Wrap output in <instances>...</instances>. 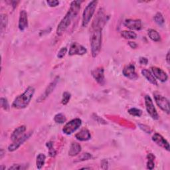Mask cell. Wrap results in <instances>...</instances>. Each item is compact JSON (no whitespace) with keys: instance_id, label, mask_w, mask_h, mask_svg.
<instances>
[{"instance_id":"cell-1","label":"cell","mask_w":170,"mask_h":170,"mask_svg":"<svg viewBox=\"0 0 170 170\" xmlns=\"http://www.w3.org/2000/svg\"><path fill=\"white\" fill-rule=\"evenodd\" d=\"M82 2L81 1H73L71 3L70 8L65 17L61 21L57 29V34L58 35H61L65 32L67 28L71 25L73 19L76 18L78 15L80 9H81V5Z\"/></svg>"},{"instance_id":"cell-2","label":"cell","mask_w":170,"mask_h":170,"mask_svg":"<svg viewBox=\"0 0 170 170\" xmlns=\"http://www.w3.org/2000/svg\"><path fill=\"white\" fill-rule=\"evenodd\" d=\"M102 29L100 28H92V32L90 37V44L93 57L98 55L102 47Z\"/></svg>"},{"instance_id":"cell-3","label":"cell","mask_w":170,"mask_h":170,"mask_svg":"<svg viewBox=\"0 0 170 170\" xmlns=\"http://www.w3.org/2000/svg\"><path fill=\"white\" fill-rule=\"evenodd\" d=\"M35 93V88L29 87L25 91L14 100L12 104L13 108L16 109H23L29 105Z\"/></svg>"},{"instance_id":"cell-4","label":"cell","mask_w":170,"mask_h":170,"mask_svg":"<svg viewBox=\"0 0 170 170\" xmlns=\"http://www.w3.org/2000/svg\"><path fill=\"white\" fill-rule=\"evenodd\" d=\"M98 4V1H92L90 2L87 6L85 8L82 14V25L83 28L87 27L91 20L92 16L95 12L97 5Z\"/></svg>"},{"instance_id":"cell-5","label":"cell","mask_w":170,"mask_h":170,"mask_svg":"<svg viewBox=\"0 0 170 170\" xmlns=\"http://www.w3.org/2000/svg\"><path fill=\"white\" fill-rule=\"evenodd\" d=\"M82 124V120L79 118H75L68 122L62 128V132L66 135H71L78 130Z\"/></svg>"},{"instance_id":"cell-6","label":"cell","mask_w":170,"mask_h":170,"mask_svg":"<svg viewBox=\"0 0 170 170\" xmlns=\"http://www.w3.org/2000/svg\"><path fill=\"white\" fill-rule=\"evenodd\" d=\"M154 99H155L157 105L163 111L166 112L167 114H169V100L163 97L161 94H159L157 93H154Z\"/></svg>"},{"instance_id":"cell-7","label":"cell","mask_w":170,"mask_h":170,"mask_svg":"<svg viewBox=\"0 0 170 170\" xmlns=\"http://www.w3.org/2000/svg\"><path fill=\"white\" fill-rule=\"evenodd\" d=\"M145 104L148 113L152 117V118L153 120H158L159 118V115L150 96L146 95L145 97Z\"/></svg>"},{"instance_id":"cell-8","label":"cell","mask_w":170,"mask_h":170,"mask_svg":"<svg viewBox=\"0 0 170 170\" xmlns=\"http://www.w3.org/2000/svg\"><path fill=\"white\" fill-rule=\"evenodd\" d=\"M87 50L86 48L78 42H73L71 45L70 49L68 51V55L70 56L73 55H83L86 54Z\"/></svg>"},{"instance_id":"cell-9","label":"cell","mask_w":170,"mask_h":170,"mask_svg":"<svg viewBox=\"0 0 170 170\" xmlns=\"http://www.w3.org/2000/svg\"><path fill=\"white\" fill-rule=\"evenodd\" d=\"M58 79H59V78H58V77H56L54 81L51 82L49 85H48V87L45 89L43 94H42L41 96H40L38 99H37V102H42V101H44L48 97H49V96L53 92V90H55L57 84L58 83Z\"/></svg>"},{"instance_id":"cell-10","label":"cell","mask_w":170,"mask_h":170,"mask_svg":"<svg viewBox=\"0 0 170 170\" xmlns=\"http://www.w3.org/2000/svg\"><path fill=\"white\" fill-rule=\"evenodd\" d=\"M33 134V132H30L28 134H25L24 135H23L22 136H21L20 138H19L17 140H15V142H13V143L12 144H11L10 146H9L8 147V150L9 152H14L16 150H18V149L23 144V143L27 140H28L29 138L31 137V136Z\"/></svg>"},{"instance_id":"cell-11","label":"cell","mask_w":170,"mask_h":170,"mask_svg":"<svg viewBox=\"0 0 170 170\" xmlns=\"http://www.w3.org/2000/svg\"><path fill=\"white\" fill-rule=\"evenodd\" d=\"M104 70L103 67H98L94 69L92 71V76L99 84L103 85L105 84V77H104Z\"/></svg>"},{"instance_id":"cell-12","label":"cell","mask_w":170,"mask_h":170,"mask_svg":"<svg viewBox=\"0 0 170 170\" xmlns=\"http://www.w3.org/2000/svg\"><path fill=\"white\" fill-rule=\"evenodd\" d=\"M124 76L132 80H135L138 78V74L136 72V68L134 65L133 64H129L124 67L123 71H122Z\"/></svg>"},{"instance_id":"cell-13","label":"cell","mask_w":170,"mask_h":170,"mask_svg":"<svg viewBox=\"0 0 170 170\" xmlns=\"http://www.w3.org/2000/svg\"><path fill=\"white\" fill-rule=\"evenodd\" d=\"M152 140L158 146L166 149L168 151H169V144L168 142L161 134H158V133H155L152 136Z\"/></svg>"},{"instance_id":"cell-14","label":"cell","mask_w":170,"mask_h":170,"mask_svg":"<svg viewBox=\"0 0 170 170\" xmlns=\"http://www.w3.org/2000/svg\"><path fill=\"white\" fill-rule=\"evenodd\" d=\"M151 69L153 72V75L155 77V78L158 79L159 81L165 82L168 81V74H166V72H165V71H163L162 68H158L157 67H152Z\"/></svg>"},{"instance_id":"cell-15","label":"cell","mask_w":170,"mask_h":170,"mask_svg":"<svg viewBox=\"0 0 170 170\" xmlns=\"http://www.w3.org/2000/svg\"><path fill=\"white\" fill-rule=\"evenodd\" d=\"M124 25L127 28L132 30H140L142 29V21L140 19H131L125 20Z\"/></svg>"},{"instance_id":"cell-16","label":"cell","mask_w":170,"mask_h":170,"mask_svg":"<svg viewBox=\"0 0 170 170\" xmlns=\"http://www.w3.org/2000/svg\"><path fill=\"white\" fill-rule=\"evenodd\" d=\"M28 27V13L25 10H21L19 13V29L20 31H24Z\"/></svg>"},{"instance_id":"cell-17","label":"cell","mask_w":170,"mask_h":170,"mask_svg":"<svg viewBox=\"0 0 170 170\" xmlns=\"http://www.w3.org/2000/svg\"><path fill=\"white\" fill-rule=\"evenodd\" d=\"M75 138L79 141H88L91 138V135L88 130L84 128L77 133L75 135Z\"/></svg>"},{"instance_id":"cell-18","label":"cell","mask_w":170,"mask_h":170,"mask_svg":"<svg viewBox=\"0 0 170 170\" xmlns=\"http://www.w3.org/2000/svg\"><path fill=\"white\" fill-rule=\"evenodd\" d=\"M26 131V126H21L18 127L12 133L11 136V140L13 142L17 140L19 138L22 136L24 134V132Z\"/></svg>"},{"instance_id":"cell-19","label":"cell","mask_w":170,"mask_h":170,"mask_svg":"<svg viewBox=\"0 0 170 170\" xmlns=\"http://www.w3.org/2000/svg\"><path fill=\"white\" fill-rule=\"evenodd\" d=\"M142 75L151 84H152L153 85L158 86V84L156 78L153 75V74L150 71L146 68L143 69V70L142 71Z\"/></svg>"},{"instance_id":"cell-20","label":"cell","mask_w":170,"mask_h":170,"mask_svg":"<svg viewBox=\"0 0 170 170\" xmlns=\"http://www.w3.org/2000/svg\"><path fill=\"white\" fill-rule=\"evenodd\" d=\"M81 152V146L77 142L71 143L70 149L68 151V155L70 156H75Z\"/></svg>"},{"instance_id":"cell-21","label":"cell","mask_w":170,"mask_h":170,"mask_svg":"<svg viewBox=\"0 0 170 170\" xmlns=\"http://www.w3.org/2000/svg\"><path fill=\"white\" fill-rule=\"evenodd\" d=\"M148 34L151 40L155 42H159L161 40L160 35L158 33V32L154 29H149L148 31Z\"/></svg>"},{"instance_id":"cell-22","label":"cell","mask_w":170,"mask_h":170,"mask_svg":"<svg viewBox=\"0 0 170 170\" xmlns=\"http://www.w3.org/2000/svg\"><path fill=\"white\" fill-rule=\"evenodd\" d=\"M46 159V156L43 153H39L37 157V160H36V166L38 169H41L42 166H44L45 162Z\"/></svg>"},{"instance_id":"cell-23","label":"cell","mask_w":170,"mask_h":170,"mask_svg":"<svg viewBox=\"0 0 170 170\" xmlns=\"http://www.w3.org/2000/svg\"><path fill=\"white\" fill-rule=\"evenodd\" d=\"M121 35L126 39H134L137 37V35L134 31H122Z\"/></svg>"},{"instance_id":"cell-24","label":"cell","mask_w":170,"mask_h":170,"mask_svg":"<svg viewBox=\"0 0 170 170\" xmlns=\"http://www.w3.org/2000/svg\"><path fill=\"white\" fill-rule=\"evenodd\" d=\"M147 168L149 169H153L155 167V163H154V160H155V156L153 153H148L147 156Z\"/></svg>"},{"instance_id":"cell-25","label":"cell","mask_w":170,"mask_h":170,"mask_svg":"<svg viewBox=\"0 0 170 170\" xmlns=\"http://www.w3.org/2000/svg\"><path fill=\"white\" fill-rule=\"evenodd\" d=\"M91 158H92V155L90 153H83L76 159V160L74 161V162H81L87 161V160H89V159H90Z\"/></svg>"},{"instance_id":"cell-26","label":"cell","mask_w":170,"mask_h":170,"mask_svg":"<svg viewBox=\"0 0 170 170\" xmlns=\"http://www.w3.org/2000/svg\"><path fill=\"white\" fill-rule=\"evenodd\" d=\"M8 24V17L5 14L1 15V33H3L6 29Z\"/></svg>"},{"instance_id":"cell-27","label":"cell","mask_w":170,"mask_h":170,"mask_svg":"<svg viewBox=\"0 0 170 170\" xmlns=\"http://www.w3.org/2000/svg\"><path fill=\"white\" fill-rule=\"evenodd\" d=\"M54 120L57 124H63L66 121V117L62 113L57 114L54 117Z\"/></svg>"},{"instance_id":"cell-28","label":"cell","mask_w":170,"mask_h":170,"mask_svg":"<svg viewBox=\"0 0 170 170\" xmlns=\"http://www.w3.org/2000/svg\"><path fill=\"white\" fill-rule=\"evenodd\" d=\"M46 146L49 149V154L51 157H54L56 156V150L53 147V143L52 142H47Z\"/></svg>"},{"instance_id":"cell-29","label":"cell","mask_w":170,"mask_h":170,"mask_svg":"<svg viewBox=\"0 0 170 170\" xmlns=\"http://www.w3.org/2000/svg\"><path fill=\"white\" fill-rule=\"evenodd\" d=\"M154 21H155V22L159 25H162L164 22H165V20H164V18L163 17V15L161 13H157L155 16H154Z\"/></svg>"},{"instance_id":"cell-30","label":"cell","mask_w":170,"mask_h":170,"mask_svg":"<svg viewBox=\"0 0 170 170\" xmlns=\"http://www.w3.org/2000/svg\"><path fill=\"white\" fill-rule=\"evenodd\" d=\"M128 113L132 116L140 117L142 114V111L136 108H132L128 110Z\"/></svg>"},{"instance_id":"cell-31","label":"cell","mask_w":170,"mask_h":170,"mask_svg":"<svg viewBox=\"0 0 170 170\" xmlns=\"http://www.w3.org/2000/svg\"><path fill=\"white\" fill-rule=\"evenodd\" d=\"M71 97V93H69L68 92H65L62 94V98L61 100V102L63 105H67L68 102H69Z\"/></svg>"},{"instance_id":"cell-32","label":"cell","mask_w":170,"mask_h":170,"mask_svg":"<svg viewBox=\"0 0 170 170\" xmlns=\"http://www.w3.org/2000/svg\"><path fill=\"white\" fill-rule=\"evenodd\" d=\"M0 102H1V106L5 110H9V105L8 103V100L5 98H1L0 99Z\"/></svg>"},{"instance_id":"cell-33","label":"cell","mask_w":170,"mask_h":170,"mask_svg":"<svg viewBox=\"0 0 170 170\" xmlns=\"http://www.w3.org/2000/svg\"><path fill=\"white\" fill-rule=\"evenodd\" d=\"M28 168L26 165H22V164H14L12 166L9 168L8 169H17V170H23Z\"/></svg>"},{"instance_id":"cell-34","label":"cell","mask_w":170,"mask_h":170,"mask_svg":"<svg viewBox=\"0 0 170 170\" xmlns=\"http://www.w3.org/2000/svg\"><path fill=\"white\" fill-rule=\"evenodd\" d=\"M67 52V47H62V48H61V49H60V51L58 52L57 57L59 58H62V57H64V56H65L66 55Z\"/></svg>"},{"instance_id":"cell-35","label":"cell","mask_w":170,"mask_h":170,"mask_svg":"<svg viewBox=\"0 0 170 170\" xmlns=\"http://www.w3.org/2000/svg\"><path fill=\"white\" fill-rule=\"evenodd\" d=\"M138 126H139L140 127V128L144 132L146 133H147V134H150L151 132V130L150 128V127H148L146 125H143V124H138Z\"/></svg>"},{"instance_id":"cell-36","label":"cell","mask_w":170,"mask_h":170,"mask_svg":"<svg viewBox=\"0 0 170 170\" xmlns=\"http://www.w3.org/2000/svg\"><path fill=\"white\" fill-rule=\"evenodd\" d=\"M47 3L51 8L57 7V5H58V4H59V2L57 1V0H53V1L52 0H51V1H47Z\"/></svg>"},{"instance_id":"cell-37","label":"cell","mask_w":170,"mask_h":170,"mask_svg":"<svg viewBox=\"0 0 170 170\" xmlns=\"http://www.w3.org/2000/svg\"><path fill=\"white\" fill-rule=\"evenodd\" d=\"M148 62V58H146V57H141L140 58V63L141 65H147Z\"/></svg>"},{"instance_id":"cell-38","label":"cell","mask_w":170,"mask_h":170,"mask_svg":"<svg viewBox=\"0 0 170 170\" xmlns=\"http://www.w3.org/2000/svg\"><path fill=\"white\" fill-rule=\"evenodd\" d=\"M101 168L102 169H108V162L106 160H103L101 163Z\"/></svg>"},{"instance_id":"cell-39","label":"cell","mask_w":170,"mask_h":170,"mask_svg":"<svg viewBox=\"0 0 170 170\" xmlns=\"http://www.w3.org/2000/svg\"><path fill=\"white\" fill-rule=\"evenodd\" d=\"M128 45H130V47L131 48H132V49H136V48H137V47H138V45L135 42L130 41V42H128Z\"/></svg>"},{"instance_id":"cell-40","label":"cell","mask_w":170,"mask_h":170,"mask_svg":"<svg viewBox=\"0 0 170 170\" xmlns=\"http://www.w3.org/2000/svg\"><path fill=\"white\" fill-rule=\"evenodd\" d=\"M4 153H5L4 150H3V149H2L1 152H0V159H1L3 158V156H4Z\"/></svg>"},{"instance_id":"cell-41","label":"cell","mask_w":170,"mask_h":170,"mask_svg":"<svg viewBox=\"0 0 170 170\" xmlns=\"http://www.w3.org/2000/svg\"><path fill=\"white\" fill-rule=\"evenodd\" d=\"M166 61L168 64H169V52H168V54L166 55Z\"/></svg>"}]
</instances>
